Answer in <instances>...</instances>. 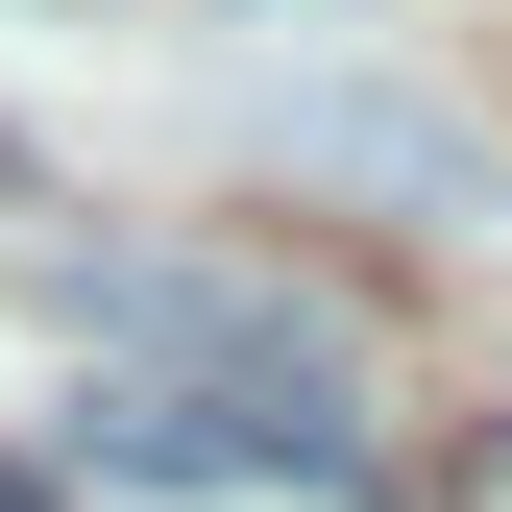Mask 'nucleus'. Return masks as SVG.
I'll return each mask as SVG.
<instances>
[{
  "label": "nucleus",
  "instance_id": "obj_1",
  "mask_svg": "<svg viewBox=\"0 0 512 512\" xmlns=\"http://www.w3.org/2000/svg\"><path fill=\"white\" fill-rule=\"evenodd\" d=\"M74 439L122 488H366V439H293V415H244V391H196V366H147V342H98Z\"/></svg>",
  "mask_w": 512,
  "mask_h": 512
},
{
  "label": "nucleus",
  "instance_id": "obj_3",
  "mask_svg": "<svg viewBox=\"0 0 512 512\" xmlns=\"http://www.w3.org/2000/svg\"><path fill=\"white\" fill-rule=\"evenodd\" d=\"M439 512H512V439H464V488H439Z\"/></svg>",
  "mask_w": 512,
  "mask_h": 512
},
{
  "label": "nucleus",
  "instance_id": "obj_2",
  "mask_svg": "<svg viewBox=\"0 0 512 512\" xmlns=\"http://www.w3.org/2000/svg\"><path fill=\"white\" fill-rule=\"evenodd\" d=\"M98 342H147V366H196V391H244V415L342 439V342H317V317H269V293H220V269H122Z\"/></svg>",
  "mask_w": 512,
  "mask_h": 512
},
{
  "label": "nucleus",
  "instance_id": "obj_4",
  "mask_svg": "<svg viewBox=\"0 0 512 512\" xmlns=\"http://www.w3.org/2000/svg\"><path fill=\"white\" fill-rule=\"evenodd\" d=\"M0 512H25V464H0Z\"/></svg>",
  "mask_w": 512,
  "mask_h": 512
}]
</instances>
